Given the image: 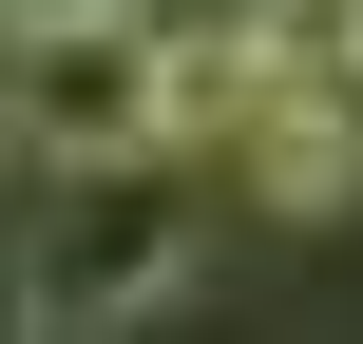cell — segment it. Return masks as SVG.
I'll return each mask as SVG.
<instances>
[{"instance_id":"obj_2","label":"cell","mask_w":363,"mask_h":344,"mask_svg":"<svg viewBox=\"0 0 363 344\" xmlns=\"http://www.w3.org/2000/svg\"><path fill=\"white\" fill-rule=\"evenodd\" d=\"M0 134L19 153H191L172 19H0Z\"/></svg>"},{"instance_id":"obj_6","label":"cell","mask_w":363,"mask_h":344,"mask_svg":"<svg viewBox=\"0 0 363 344\" xmlns=\"http://www.w3.org/2000/svg\"><path fill=\"white\" fill-rule=\"evenodd\" d=\"M345 77H363V19H345Z\"/></svg>"},{"instance_id":"obj_5","label":"cell","mask_w":363,"mask_h":344,"mask_svg":"<svg viewBox=\"0 0 363 344\" xmlns=\"http://www.w3.org/2000/svg\"><path fill=\"white\" fill-rule=\"evenodd\" d=\"M0 19H153V0H0Z\"/></svg>"},{"instance_id":"obj_4","label":"cell","mask_w":363,"mask_h":344,"mask_svg":"<svg viewBox=\"0 0 363 344\" xmlns=\"http://www.w3.org/2000/svg\"><path fill=\"white\" fill-rule=\"evenodd\" d=\"M249 19H268L287 77H345V19H363V0H249Z\"/></svg>"},{"instance_id":"obj_1","label":"cell","mask_w":363,"mask_h":344,"mask_svg":"<svg viewBox=\"0 0 363 344\" xmlns=\"http://www.w3.org/2000/svg\"><path fill=\"white\" fill-rule=\"evenodd\" d=\"M172 268H191V192H172V153H19L0 306H19L38 344H77V326H134Z\"/></svg>"},{"instance_id":"obj_3","label":"cell","mask_w":363,"mask_h":344,"mask_svg":"<svg viewBox=\"0 0 363 344\" xmlns=\"http://www.w3.org/2000/svg\"><path fill=\"white\" fill-rule=\"evenodd\" d=\"M230 172H249L268 211H306V230H325V211L363 192V77H268V115L230 134Z\"/></svg>"}]
</instances>
